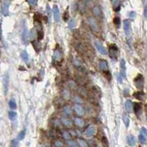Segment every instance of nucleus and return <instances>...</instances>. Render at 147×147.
<instances>
[{"label":"nucleus","mask_w":147,"mask_h":147,"mask_svg":"<svg viewBox=\"0 0 147 147\" xmlns=\"http://www.w3.org/2000/svg\"><path fill=\"white\" fill-rule=\"evenodd\" d=\"M134 83L135 87L139 89V90H142L143 88V84H144V78L143 75L141 74H138L134 80Z\"/></svg>","instance_id":"obj_1"},{"label":"nucleus","mask_w":147,"mask_h":147,"mask_svg":"<svg viewBox=\"0 0 147 147\" xmlns=\"http://www.w3.org/2000/svg\"><path fill=\"white\" fill-rule=\"evenodd\" d=\"M34 24H35V29L37 30V35H38V39L41 40L43 38V37L42 24L41 23V21H38V20H35V22H34Z\"/></svg>","instance_id":"obj_2"},{"label":"nucleus","mask_w":147,"mask_h":147,"mask_svg":"<svg viewBox=\"0 0 147 147\" xmlns=\"http://www.w3.org/2000/svg\"><path fill=\"white\" fill-rule=\"evenodd\" d=\"M88 24H89L90 27H91V29L95 31V32H99V25L97 24V21H96V19L94 18H92V17L88 18Z\"/></svg>","instance_id":"obj_3"},{"label":"nucleus","mask_w":147,"mask_h":147,"mask_svg":"<svg viewBox=\"0 0 147 147\" xmlns=\"http://www.w3.org/2000/svg\"><path fill=\"white\" fill-rule=\"evenodd\" d=\"M123 28H124V32L127 37H129L131 35V27H130V21L128 19L123 21Z\"/></svg>","instance_id":"obj_4"},{"label":"nucleus","mask_w":147,"mask_h":147,"mask_svg":"<svg viewBox=\"0 0 147 147\" xmlns=\"http://www.w3.org/2000/svg\"><path fill=\"white\" fill-rule=\"evenodd\" d=\"M9 0H3L2 2V13L4 15H7L9 14Z\"/></svg>","instance_id":"obj_5"},{"label":"nucleus","mask_w":147,"mask_h":147,"mask_svg":"<svg viewBox=\"0 0 147 147\" xmlns=\"http://www.w3.org/2000/svg\"><path fill=\"white\" fill-rule=\"evenodd\" d=\"M95 46H96L97 50L99 51V52L100 54H102V55H106L107 54V52L106 49L104 47V46H102V44L100 42H98V41L96 42L95 43Z\"/></svg>","instance_id":"obj_6"},{"label":"nucleus","mask_w":147,"mask_h":147,"mask_svg":"<svg viewBox=\"0 0 147 147\" xmlns=\"http://www.w3.org/2000/svg\"><path fill=\"white\" fill-rule=\"evenodd\" d=\"M96 132V129L94 126H89L85 130V135L87 138H91L94 135Z\"/></svg>","instance_id":"obj_7"},{"label":"nucleus","mask_w":147,"mask_h":147,"mask_svg":"<svg viewBox=\"0 0 147 147\" xmlns=\"http://www.w3.org/2000/svg\"><path fill=\"white\" fill-rule=\"evenodd\" d=\"M53 15H54V19H55V21L56 22H58L60 21V11L58 7L55 5L53 8Z\"/></svg>","instance_id":"obj_8"},{"label":"nucleus","mask_w":147,"mask_h":147,"mask_svg":"<svg viewBox=\"0 0 147 147\" xmlns=\"http://www.w3.org/2000/svg\"><path fill=\"white\" fill-rule=\"evenodd\" d=\"M134 111L137 115H140L142 113V105L140 103H135L134 106Z\"/></svg>","instance_id":"obj_9"},{"label":"nucleus","mask_w":147,"mask_h":147,"mask_svg":"<svg viewBox=\"0 0 147 147\" xmlns=\"http://www.w3.org/2000/svg\"><path fill=\"white\" fill-rule=\"evenodd\" d=\"M113 8L114 10L118 11L120 9V5H121V0H111Z\"/></svg>","instance_id":"obj_10"},{"label":"nucleus","mask_w":147,"mask_h":147,"mask_svg":"<svg viewBox=\"0 0 147 147\" xmlns=\"http://www.w3.org/2000/svg\"><path fill=\"white\" fill-rule=\"evenodd\" d=\"M74 110H75V112L76 113V114L78 115H80V116L83 115L84 113H85L84 109L82 107V106H80L79 104H76L74 106Z\"/></svg>","instance_id":"obj_11"},{"label":"nucleus","mask_w":147,"mask_h":147,"mask_svg":"<svg viewBox=\"0 0 147 147\" xmlns=\"http://www.w3.org/2000/svg\"><path fill=\"white\" fill-rule=\"evenodd\" d=\"M134 96L137 99L140 100V101H143V100H144V99H145V94L142 91H138L134 94Z\"/></svg>","instance_id":"obj_12"},{"label":"nucleus","mask_w":147,"mask_h":147,"mask_svg":"<svg viewBox=\"0 0 147 147\" xmlns=\"http://www.w3.org/2000/svg\"><path fill=\"white\" fill-rule=\"evenodd\" d=\"M120 66H121V74L123 76H125V71H126V62L124 59H121L120 62Z\"/></svg>","instance_id":"obj_13"},{"label":"nucleus","mask_w":147,"mask_h":147,"mask_svg":"<svg viewBox=\"0 0 147 147\" xmlns=\"http://www.w3.org/2000/svg\"><path fill=\"white\" fill-rule=\"evenodd\" d=\"M99 68L102 71H106L107 69V68H108L107 61L104 60H100L99 61Z\"/></svg>","instance_id":"obj_14"},{"label":"nucleus","mask_w":147,"mask_h":147,"mask_svg":"<svg viewBox=\"0 0 147 147\" xmlns=\"http://www.w3.org/2000/svg\"><path fill=\"white\" fill-rule=\"evenodd\" d=\"M127 143L130 146H133L135 144V138L133 135H129L127 137Z\"/></svg>","instance_id":"obj_15"},{"label":"nucleus","mask_w":147,"mask_h":147,"mask_svg":"<svg viewBox=\"0 0 147 147\" xmlns=\"http://www.w3.org/2000/svg\"><path fill=\"white\" fill-rule=\"evenodd\" d=\"M74 122H75V123H76V125L80 127H83L84 124H85V121H84L82 119H80V118H75V119H74Z\"/></svg>","instance_id":"obj_16"},{"label":"nucleus","mask_w":147,"mask_h":147,"mask_svg":"<svg viewBox=\"0 0 147 147\" xmlns=\"http://www.w3.org/2000/svg\"><path fill=\"white\" fill-rule=\"evenodd\" d=\"M125 107H126V110L127 112L130 113L132 111V109H133V103L129 100H127L125 103Z\"/></svg>","instance_id":"obj_17"},{"label":"nucleus","mask_w":147,"mask_h":147,"mask_svg":"<svg viewBox=\"0 0 147 147\" xmlns=\"http://www.w3.org/2000/svg\"><path fill=\"white\" fill-rule=\"evenodd\" d=\"M123 123H124L126 127H128L129 125V117L127 114L123 115Z\"/></svg>","instance_id":"obj_18"},{"label":"nucleus","mask_w":147,"mask_h":147,"mask_svg":"<svg viewBox=\"0 0 147 147\" xmlns=\"http://www.w3.org/2000/svg\"><path fill=\"white\" fill-rule=\"evenodd\" d=\"M93 13H94L96 16H99L100 15H101V10H100V8L98 7V6H95L93 7Z\"/></svg>","instance_id":"obj_19"},{"label":"nucleus","mask_w":147,"mask_h":147,"mask_svg":"<svg viewBox=\"0 0 147 147\" xmlns=\"http://www.w3.org/2000/svg\"><path fill=\"white\" fill-rule=\"evenodd\" d=\"M54 57H55V59L57 61H60L61 59H62V53L58 51V50H56L55 52V53H54Z\"/></svg>","instance_id":"obj_20"},{"label":"nucleus","mask_w":147,"mask_h":147,"mask_svg":"<svg viewBox=\"0 0 147 147\" xmlns=\"http://www.w3.org/2000/svg\"><path fill=\"white\" fill-rule=\"evenodd\" d=\"M76 143H78L80 147H88L87 143L84 140H82V139H77Z\"/></svg>","instance_id":"obj_21"},{"label":"nucleus","mask_w":147,"mask_h":147,"mask_svg":"<svg viewBox=\"0 0 147 147\" xmlns=\"http://www.w3.org/2000/svg\"><path fill=\"white\" fill-rule=\"evenodd\" d=\"M23 41L24 42H27V26L26 24L24 26V29H23Z\"/></svg>","instance_id":"obj_22"},{"label":"nucleus","mask_w":147,"mask_h":147,"mask_svg":"<svg viewBox=\"0 0 147 147\" xmlns=\"http://www.w3.org/2000/svg\"><path fill=\"white\" fill-rule=\"evenodd\" d=\"M62 122L63 123V124L68 127H70L71 125H72V122L69 120V119H62Z\"/></svg>","instance_id":"obj_23"},{"label":"nucleus","mask_w":147,"mask_h":147,"mask_svg":"<svg viewBox=\"0 0 147 147\" xmlns=\"http://www.w3.org/2000/svg\"><path fill=\"white\" fill-rule=\"evenodd\" d=\"M16 116H17V114L14 111H10L8 114V117H9L10 120H11V121H14L15 119V118H16Z\"/></svg>","instance_id":"obj_24"},{"label":"nucleus","mask_w":147,"mask_h":147,"mask_svg":"<svg viewBox=\"0 0 147 147\" xmlns=\"http://www.w3.org/2000/svg\"><path fill=\"white\" fill-rule=\"evenodd\" d=\"M25 133H26L25 130H22V131H21V132L19 133V134L18 135V139H19V141H21V140H23V139L24 138Z\"/></svg>","instance_id":"obj_25"},{"label":"nucleus","mask_w":147,"mask_h":147,"mask_svg":"<svg viewBox=\"0 0 147 147\" xmlns=\"http://www.w3.org/2000/svg\"><path fill=\"white\" fill-rule=\"evenodd\" d=\"M9 106L12 110L16 109V107H17L16 103H15V102L14 101V100H10V102H9Z\"/></svg>","instance_id":"obj_26"},{"label":"nucleus","mask_w":147,"mask_h":147,"mask_svg":"<svg viewBox=\"0 0 147 147\" xmlns=\"http://www.w3.org/2000/svg\"><path fill=\"white\" fill-rule=\"evenodd\" d=\"M138 139H139V141H140L141 143H145L146 141V136H144V135H142V134H141L140 135L138 136Z\"/></svg>","instance_id":"obj_27"},{"label":"nucleus","mask_w":147,"mask_h":147,"mask_svg":"<svg viewBox=\"0 0 147 147\" xmlns=\"http://www.w3.org/2000/svg\"><path fill=\"white\" fill-rule=\"evenodd\" d=\"M21 57H22V59L26 62L29 60V55H28V54L27 53V52H23Z\"/></svg>","instance_id":"obj_28"},{"label":"nucleus","mask_w":147,"mask_h":147,"mask_svg":"<svg viewBox=\"0 0 147 147\" xmlns=\"http://www.w3.org/2000/svg\"><path fill=\"white\" fill-rule=\"evenodd\" d=\"M67 143H68V144L69 146H71V147H80L79 145H78V143L74 142V141H68Z\"/></svg>","instance_id":"obj_29"},{"label":"nucleus","mask_w":147,"mask_h":147,"mask_svg":"<svg viewBox=\"0 0 147 147\" xmlns=\"http://www.w3.org/2000/svg\"><path fill=\"white\" fill-rule=\"evenodd\" d=\"M27 2L29 3V5L32 7H35L37 5V2H38V0H27Z\"/></svg>","instance_id":"obj_30"},{"label":"nucleus","mask_w":147,"mask_h":147,"mask_svg":"<svg viewBox=\"0 0 147 147\" xmlns=\"http://www.w3.org/2000/svg\"><path fill=\"white\" fill-rule=\"evenodd\" d=\"M64 112H65L66 114H68V115H70V114H71L72 110H71V107H70L66 106V107H64Z\"/></svg>","instance_id":"obj_31"},{"label":"nucleus","mask_w":147,"mask_h":147,"mask_svg":"<svg viewBox=\"0 0 147 147\" xmlns=\"http://www.w3.org/2000/svg\"><path fill=\"white\" fill-rule=\"evenodd\" d=\"M75 25H76V22H75V20H74V19H71L70 21L68 22V27H70V28L74 27Z\"/></svg>","instance_id":"obj_32"},{"label":"nucleus","mask_w":147,"mask_h":147,"mask_svg":"<svg viewBox=\"0 0 147 147\" xmlns=\"http://www.w3.org/2000/svg\"><path fill=\"white\" fill-rule=\"evenodd\" d=\"M63 135L64 138L66 139V140H69V139L71 138V135H70V134H69L68 132H64L63 133Z\"/></svg>","instance_id":"obj_33"},{"label":"nucleus","mask_w":147,"mask_h":147,"mask_svg":"<svg viewBox=\"0 0 147 147\" xmlns=\"http://www.w3.org/2000/svg\"><path fill=\"white\" fill-rule=\"evenodd\" d=\"M113 22H114V24L116 26H119L120 25V19L118 18V17L115 18L114 20H113Z\"/></svg>","instance_id":"obj_34"},{"label":"nucleus","mask_w":147,"mask_h":147,"mask_svg":"<svg viewBox=\"0 0 147 147\" xmlns=\"http://www.w3.org/2000/svg\"><path fill=\"white\" fill-rule=\"evenodd\" d=\"M55 145L57 146V147H63V143H62L61 141H57L55 142Z\"/></svg>","instance_id":"obj_35"},{"label":"nucleus","mask_w":147,"mask_h":147,"mask_svg":"<svg viewBox=\"0 0 147 147\" xmlns=\"http://www.w3.org/2000/svg\"><path fill=\"white\" fill-rule=\"evenodd\" d=\"M141 133L142 135H143L144 136L147 137V129H145L144 127L141 128Z\"/></svg>","instance_id":"obj_36"},{"label":"nucleus","mask_w":147,"mask_h":147,"mask_svg":"<svg viewBox=\"0 0 147 147\" xmlns=\"http://www.w3.org/2000/svg\"><path fill=\"white\" fill-rule=\"evenodd\" d=\"M11 147H19V143L16 140H13L12 141V146Z\"/></svg>","instance_id":"obj_37"},{"label":"nucleus","mask_w":147,"mask_h":147,"mask_svg":"<svg viewBox=\"0 0 147 147\" xmlns=\"http://www.w3.org/2000/svg\"><path fill=\"white\" fill-rule=\"evenodd\" d=\"M129 16L131 17V18H135V12H130L129 13Z\"/></svg>","instance_id":"obj_38"},{"label":"nucleus","mask_w":147,"mask_h":147,"mask_svg":"<svg viewBox=\"0 0 147 147\" xmlns=\"http://www.w3.org/2000/svg\"><path fill=\"white\" fill-rule=\"evenodd\" d=\"M144 16L146 19H147V5L145 7V9H144Z\"/></svg>","instance_id":"obj_39"}]
</instances>
